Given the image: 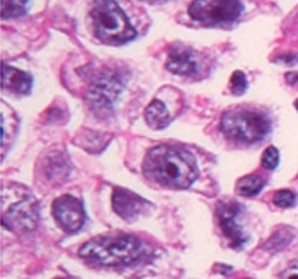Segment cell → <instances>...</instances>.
Masks as SVG:
<instances>
[{"instance_id":"cell-1","label":"cell","mask_w":298,"mask_h":279,"mask_svg":"<svg viewBox=\"0 0 298 279\" xmlns=\"http://www.w3.org/2000/svg\"><path fill=\"white\" fill-rule=\"evenodd\" d=\"M143 173L164 187L188 188L197 179L198 169L191 152L176 147L160 145L146 154Z\"/></svg>"},{"instance_id":"cell-2","label":"cell","mask_w":298,"mask_h":279,"mask_svg":"<svg viewBox=\"0 0 298 279\" xmlns=\"http://www.w3.org/2000/svg\"><path fill=\"white\" fill-rule=\"evenodd\" d=\"M142 252V242L130 235L95 238L79 249L82 259L103 266L130 264L140 257Z\"/></svg>"},{"instance_id":"cell-3","label":"cell","mask_w":298,"mask_h":279,"mask_svg":"<svg viewBox=\"0 0 298 279\" xmlns=\"http://www.w3.org/2000/svg\"><path fill=\"white\" fill-rule=\"evenodd\" d=\"M90 15L94 35L103 43L122 45L137 36L127 15L115 0H94Z\"/></svg>"},{"instance_id":"cell-4","label":"cell","mask_w":298,"mask_h":279,"mask_svg":"<svg viewBox=\"0 0 298 279\" xmlns=\"http://www.w3.org/2000/svg\"><path fill=\"white\" fill-rule=\"evenodd\" d=\"M270 120L265 113L254 109H236L224 113L221 130L230 139L252 144L261 141L270 131Z\"/></svg>"},{"instance_id":"cell-5","label":"cell","mask_w":298,"mask_h":279,"mask_svg":"<svg viewBox=\"0 0 298 279\" xmlns=\"http://www.w3.org/2000/svg\"><path fill=\"white\" fill-rule=\"evenodd\" d=\"M243 12L240 0H194L188 14L202 24H222L236 21Z\"/></svg>"},{"instance_id":"cell-6","label":"cell","mask_w":298,"mask_h":279,"mask_svg":"<svg viewBox=\"0 0 298 279\" xmlns=\"http://www.w3.org/2000/svg\"><path fill=\"white\" fill-rule=\"evenodd\" d=\"M124 87L122 78L112 71L103 72L88 90V102L91 103V108L97 112H103L106 109H111V105L118 97Z\"/></svg>"},{"instance_id":"cell-7","label":"cell","mask_w":298,"mask_h":279,"mask_svg":"<svg viewBox=\"0 0 298 279\" xmlns=\"http://www.w3.org/2000/svg\"><path fill=\"white\" fill-rule=\"evenodd\" d=\"M53 215L58 225L67 233H74L81 230L85 223L84 205L73 196L58 197L53 203Z\"/></svg>"},{"instance_id":"cell-8","label":"cell","mask_w":298,"mask_h":279,"mask_svg":"<svg viewBox=\"0 0 298 279\" xmlns=\"http://www.w3.org/2000/svg\"><path fill=\"white\" fill-rule=\"evenodd\" d=\"M39 220L37 202L33 197H26L14 203L3 215V224L12 231H30L36 227Z\"/></svg>"},{"instance_id":"cell-9","label":"cell","mask_w":298,"mask_h":279,"mask_svg":"<svg viewBox=\"0 0 298 279\" xmlns=\"http://www.w3.org/2000/svg\"><path fill=\"white\" fill-rule=\"evenodd\" d=\"M240 211H242V206L236 202H224L218 206V217H219L221 228L224 231V235L231 241V243L236 248H240L246 242L243 231L236 221Z\"/></svg>"},{"instance_id":"cell-10","label":"cell","mask_w":298,"mask_h":279,"mask_svg":"<svg viewBox=\"0 0 298 279\" xmlns=\"http://www.w3.org/2000/svg\"><path fill=\"white\" fill-rule=\"evenodd\" d=\"M146 206L145 200L139 197L137 194L124 190V188H115L112 194V207L113 211L124 220L133 221L142 209Z\"/></svg>"},{"instance_id":"cell-11","label":"cell","mask_w":298,"mask_h":279,"mask_svg":"<svg viewBox=\"0 0 298 279\" xmlns=\"http://www.w3.org/2000/svg\"><path fill=\"white\" fill-rule=\"evenodd\" d=\"M2 88L17 94H27L32 90V76L12 66H2Z\"/></svg>"},{"instance_id":"cell-12","label":"cell","mask_w":298,"mask_h":279,"mask_svg":"<svg viewBox=\"0 0 298 279\" xmlns=\"http://www.w3.org/2000/svg\"><path fill=\"white\" fill-rule=\"evenodd\" d=\"M167 69L178 75H192L197 72V61L194 56L184 48H175L170 53L168 60L166 63Z\"/></svg>"},{"instance_id":"cell-13","label":"cell","mask_w":298,"mask_h":279,"mask_svg":"<svg viewBox=\"0 0 298 279\" xmlns=\"http://www.w3.org/2000/svg\"><path fill=\"white\" fill-rule=\"evenodd\" d=\"M145 120H146L148 126L154 130H163L171 123V117H170L166 105L158 99H154L146 108Z\"/></svg>"},{"instance_id":"cell-14","label":"cell","mask_w":298,"mask_h":279,"mask_svg":"<svg viewBox=\"0 0 298 279\" xmlns=\"http://www.w3.org/2000/svg\"><path fill=\"white\" fill-rule=\"evenodd\" d=\"M262 187H264V179L261 176H257V175L244 176V178L239 179V182L236 185L237 193L240 196H244V197H252V196L258 194Z\"/></svg>"},{"instance_id":"cell-15","label":"cell","mask_w":298,"mask_h":279,"mask_svg":"<svg viewBox=\"0 0 298 279\" xmlns=\"http://www.w3.org/2000/svg\"><path fill=\"white\" fill-rule=\"evenodd\" d=\"M29 0H2V18H17L26 14V5Z\"/></svg>"},{"instance_id":"cell-16","label":"cell","mask_w":298,"mask_h":279,"mask_svg":"<svg viewBox=\"0 0 298 279\" xmlns=\"http://www.w3.org/2000/svg\"><path fill=\"white\" fill-rule=\"evenodd\" d=\"M247 88V81H246V76L243 72L240 71H236L233 75H231V81H230V90L233 94L236 96H240L246 91Z\"/></svg>"},{"instance_id":"cell-17","label":"cell","mask_w":298,"mask_h":279,"mask_svg":"<svg viewBox=\"0 0 298 279\" xmlns=\"http://www.w3.org/2000/svg\"><path fill=\"white\" fill-rule=\"evenodd\" d=\"M279 163V151L275 147H268L262 157H261V165L265 169H275Z\"/></svg>"},{"instance_id":"cell-18","label":"cell","mask_w":298,"mask_h":279,"mask_svg":"<svg viewBox=\"0 0 298 279\" xmlns=\"http://www.w3.org/2000/svg\"><path fill=\"white\" fill-rule=\"evenodd\" d=\"M273 202L279 207H291L295 203V194L289 190H280L273 196Z\"/></svg>"},{"instance_id":"cell-19","label":"cell","mask_w":298,"mask_h":279,"mask_svg":"<svg viewBox=\"0 0 298 279\" xmlns=\"http://www.w3.org/2000/svg\"><path fill=\"white\" fill-rule=\"evenodd\" d=\"M280 279H298V260L289 264V267L280 275Z\"/></svg>"},{"instance_id":"cell-20","label":"cell","mask_w":298,"mask_h":279,"mask_svg":"<svg viewBox=\"0 0 298 279\" xmlns=\"http://www.w3.org/2000/svg\"><path fill=\"white\" fill-rule=\"evenodd\" d=\"M286 81H288L289 84H295V82H298V72L286 74Z\"/></svg>"},{"instance_id":"cell-21","label":"cell","mask_w":298,"mask_h":279,"mask_svg":"<svg viewBox=\"0 0 298 279\" xmlns=\"http://www.w3.org/2000/svg\"><path fill=\"white\" fill-rule=\"evenodd\" d=\"M295 108H297V111H298V99L295 100Z\"/></svg>"},{"instance_id":"cell-22","label":"cell","mask_w":298,"mask_h":279,"mask_svg":"<svg viewBox=\"0 0 298 279\" xmlns=\"http://www.w3.org/2000/svg\"><path fill=\"white\" fill-rule=\"evenodd\" d=\"M58 279H64V278H58Z\"/></svg>"}]
</instances>
